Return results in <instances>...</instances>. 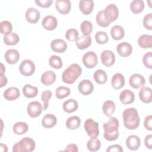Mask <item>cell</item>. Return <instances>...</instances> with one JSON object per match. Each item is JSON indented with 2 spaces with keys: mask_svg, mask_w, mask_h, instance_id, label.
Segmentation results:
<instances>
[{
  "mask_svg": "<svg viewBox=\"0 0 152 152\" xmlns=\"http://www.w3.org/2000/svg\"><path fill=\"white\" fill-rule=\"evenodd\" d=\"M124 125L128 129H137L140 125V119L137 110L134 107H129L124 110L122 113Z\"/></svg>",
  "mask_w": 152,
  "mask_h": 152,
  "instance_id": "1",
  "label": "cell"
},
{
  "mask_svg": "<svg viewBox=\"0 0 152 152\" xmlns=\"http://www.w3.org/2000/svg\"><path fill=\"white\" fill-rule=\"evenodd\" d=\"M119 121L115 117H110L108 121L103 125V137L109 141H115L119 137Z\"/></svg>",
  "mask_w": 152,
  "mask_h": 152,
  "instance_id": "2",
  "label": "cell"
},
{
  "mask_svg": "<svg viewBox=\"0 0 152 152\" xmlns=\"http://www.w3.org/2000/svg\"><path fill=\"white\" fill-rule=\"evenodd\" d=\"M82 74V68L78 64H72L62 72V80L68 84H74Z\"/></svg>",
  "mask_w": 152,
  "mask_h": 152,
  "instance_id": "3",
  "label": "cell"
},
{
  "mask_svg": "<svg viewBox=\"0 0 152 152\" xmlns=\"http://www.w3.org/2000/svg\"><path fill=\"white\" fill-rule=\"evenodd\" d=\"M36 148L35 141L30 137H26L16 142L12 147L13 152H31Z\"/></svg>",
  "mask_w": 152,
  "mask_h": 152,
  "instance_id": "4",
  "label": "cell"
},
{
  "mask_svg": "<svg viewBox=\"0 0 152 152\" xmlns=\"http://www.w3.org/2000/svg\"><path fill=\"white\" fill-rule=\"evenodd\" d=\"M84 128L87 135L91 138L97 137L99 134V123L91 118L86 120L84 124Z\"/></svg>",
  "mask_w": 152,
  "mask_h": 152,
  "instance_id": "5",
  "label": "cell"
},
{
  "mask_svg": "<svg viewBox=\"0 0 152 152\" xmlns=\"http://www.w3.org/2000/svg\"><path fill=\"white\" fill-rule=\"evenodd\" d=\"M103 14L106 20L111 23L118 18L119 15V10L115 4H109L103 10Z\"/></svg>",
  "mask_w": 152,
  "mask_h": 152,
  "instance_id": "6",
  "label": "cell"
},
{
  "mask_svg": "<svg viewBox=\"0 0 152 152\" xmlns=\"http://www.w3.org/2000/svg\"><path fill=\"white\" fill-rule=\"evenodd\" d=\"M34 63L30 59H25L21 62L19 66L20 73L26 77L31 76L35 71Z\"/></svg>",
  "mask_w": 152,
  "mask_h": 152,
  "instance_id": "7",
  "label": "cell"
},
{
  "mask_svg": "<svg viewBox=\"0 0 152 152\" xmlns=\"http://www.w3.org/2000/svg\"><path fill=\"white\" fill-rule=\"evenodd\" d=\"M82 61L86 68H93L98 63V57L95 52L88 51L83 55Z\"/></svg>",
  "mask_w": 152,
  "mask_h": 152,
  "instance_id": "8",
  "label": "cell"
},
{
  "mask_svg": "<svg viewBox=\"0 0 152 152\" xmlns=\"http://www.w3.org/2000/svg\"><path fill=\"white\" fill-rule=\"evenodd\" d=\"M43 110L41 103L37 101H33L29 103L27 107L28 115L31 118H36L40 115Z\"/></svg>",
  "mask_w": 152,
  "mask_h": 152,
  "instance_id": "9",
  "label": "cell"
},
{
  "mask_svg": "<svg viewBox=\"0 0 152 152\" xmlns=\"http://www.w3.org/2000/svg\"><path fill=\"white\" fill-rule=\"evenodd\" d=\"M129 84L131 87L138 89L144 87L145 84V80L142 75L135 73L129 77Z\"/></svg>",
  "mask_w": 152,
  "mask_h": 152,
  "instance_id": "10",
  "label": "cell"
},
{
  "mask_svg": "<svg viewBox=\"0 0 152 152\" xmlns=\"http://www.w3.org/2000/svg\"><path fill=\"white\" fill-rule=\"evenodd\" d=\"M78 90L83 95L88 96L93 91L94 86L90 80L84 79L79 83L78 85Z\"/></svg>",
  "mask_w": 152,
  "mask_h": 152,
  "instance_id": "11",
  "label": "cell"
},
{
  "mask_svg": "<svg viewBox=\"0 0 152 152\" xmlns=\"http://www.w3.org/2000/svg\"><path fill=\"white\" fill-rule=\"evenodd\" d=\"M100 59L103 65L109 67L115 64V55L112 50H104L101 53Z\"/></svg>",
  "mask_w": 152,
  "mask_h": 152,
  "instance_id": "12",
  "label": "cell"
},
{
  "mask_svg": "<svg viewBox=\"0 0 152 152\" xmlns=\"http://www.w3.org/2000/svg\"><path fill=\"white\" fill-rule=\"evenodd\" d=\"M42 25L45 30L52 31L56 28L58 26V20L55 17L48 15L43 18L42 21Z\"/></svg>",
  "mask_w": 152,
  "mask_h": 152,
  "instance_id": "13",
  "label": "cell"
},
{
  "mask_svg": "<svg viewBox=\"0 0 152 152\" xmlns=\"http://www.w3.org/2000/svg\"><path fill=\"white\" fill-rule=\"evenodd\" d=\"M118 53L122 57L126 58L129 56L132 52V47L131 45L126 42H121L116 46Z\"/></svg>",
  "mask_w": 152,
  "mask_h": 152,
  "instance_id": "14",
  "label": "cell"
},
{
  "mask_svg": "<svg viewBox=\"0 0 152 152\" xmlns=\"http://www.w3.org/2000/svg\"><path fill=\"white\" fill-rule=\"evenodd\" d=\"M56 10L61 14H67L70 12L71 4L69 0H56L55 1Z\"/></svg>",
  "mask_w": 152,
  "mask_h": 152,
  "instance_id": "15",
  "label": "cell"
},
{
  "mask_svg": "<svg viewBox=\"0 0 152 152\" xmlns=\"http://www.w3.org/2000/svg\"><path fill=\"white\" fill-rule=\"evenodd\" d=\"M51 49L56 53H64L67 49V44L61 39H56L50 43Z\"/></svg>",
  "mask_w": 152,
  "mask_h": 152,
  "instance_id": "16",
  "label": "cell"
},
{
  "mask_svg": "<svg viewBox=\"0 0 152 152\" xmlns=\"http://www.w3.org/2000/svg\"><path fill=\"white\" fill-rule=\"evenodd\" d=\"M40 17V14L38 10L35 8L30 7L28 8L25 14V18L30 23H36Z\"/></svg>",
  "mask_w": 152,
  "mask_h": 152,
  "instance_id": "17",
  "label": "cell"
},
{
  "mask_svg": "<svg viewBox=\"0 0 152 152\" xmlns=\"http://www.w3.org/2000/svg\"><path fill=\"white\" fill-rule=\"evenodd\" d=\"M4 58L8 64L13 65L16 64L19 60L20 53L16 49H10L5 52Z\"/></svg>",
  "mask_w": 152,
  "mask_h": 152,
  "instance_id": "18",
  "label": "cell"
},
{
  "mask_svg": "<svg viewBox=\"0 0 152 152\" xmlns=\"http://www.w3.org/2000/svg\"><path fill=\"white\" fill-rule=\"evenodd\" d=\"M139 98L141 102L145 103H150L152 101L151 88L147 87H141L139 93Z\"/></svg>",
  "mask_w": 152,
  "mask_h": 152,
  "instance_id": "19",
  "label": "cell"
},
{
  "mask_svg": "<svg viewBox=\"0 0 152 152\" xmlns=\"http://www.w3.org/2000/svg\"><path fill=\"white\" fill-rule=\"evenodd\" d=\"M119 100L124 104H129L134 102V93L130 90H124L121 91L119 95Z\"/></svg>",
  "mask_w": 152,
  "mask_h": 152,
  "instance_id": "20",
  "label": "cell"
},
{
  "mask_svg": "<svg viewBox=\"0 0 152 152\" xmlns=\"http://www.w3.org/2000/svg\"><path fill=\"white\" fill-rule=\"evenodd\" d=\"M56 74L52 70H48L45 72L41 76V83L45 86H50L53 84L56 80Z\"/></svg>",
  "mask_w": 152,
  "mask_h": 152,
  "instance_id": "21",
  "label": "cell"
},
{
  "mask_svg": "<svg viewBox=\"0 0 152 152\" xmlns=\"http://www.w3.org/2000/svg\"><path fill=\"white\" fill-rule=\"evenodd\" d=\"M75 42V45L78 49L84 50L88 48L91 44L92 39L90 36L83 35L78 37Z\"/></svg>",
  "mask_w": 152,
  "mask_h": 152,
  "instance_id": "22",
  "label": "cell"
},
{
  "mask_svg": "<svg viewBox=\"0 0 152 152\" xmlns=\"http://www.w3.org/2000/svg\"><path fill=\"white\" fill-rule=\"evenodd\" d=\"M94 8L93 0H81L79 2V8L84 15H88L92 12Z\"/></svg>",
  "mask_w": 152,
  "mask_h": 152,
  "instance_id": "23",
  "label": "cell"
},
{
  "mask_svg": "<svg viewBox=\"0 0 152 152\" xmlns=\"http://www.w3.org/2000/svg\"><path fill=\"white\" fill-rule=\"evenodd\" d=\"M140 138L135 135H129L126 140V147L130 150H138L140 147Z\"/></svg>",
  "mask_w": 152,
  "mask_h": 152,
  "instance_id": "24",
  "label": "cell"
},
{
  "mask_svg": "<svg viewBox=\"0 0 152 152\" xmlns=\"http://www.w3.org/2000/svg\"><path fill=\"white\" fill-rule=\"evenodd\" d=\"M125 78L121 73L114 74L111 80V86L115 90L122 88L125 85Z\"/></svg>",
  "mask_w": 152,
  "mask_h": 152,
  "instance_id": "25",
  "label": "cell"
},
{
  "mask_svg": "<svg viewBox=\"0 0 152 152\" xmlns=\"http://www.w3.org/2000/svg\"><path fill=\"white\" fill-rule=\"evenodd\" d=\"M4 97L8 101H13L20 97V93L18 88L11 87L6 89L4 92Z\"/></svg>",
  "mask_w": 152,
  "mask_h": 152,
  "instance_id": "26",
  "label": "cell"
},
{
  "mask_svg": "<svg viewBox=\"0 0 152 152\" xmlns=\"http://www.w3.org/2000/svg\"><path fill=\"white\" fill-rule=\"evenodd\" d=\"M57 123L56 117L51 113L45 115L42 119V125L45 128H51L55 126Z\"/></svg>",
  "mask_w": 152,
  "mask_h": 152,
  "instance_id": "27",
  "label": "cell"
},
{
  "mask_svg": "<svg viewBox=\"0 0 152 152\" xmlns=\"http://www.w3.org/2000/svg\"><path fill=\"white\" fill-rule=\"evenodd\" d=\"M62 107L65 112L71 113L78 109V104L76 100L74 99H69L63 103Z\"/></svg>",
  "mask_w": 152,
  "mask_h": 152,
  "instance_id": "28",
  "label": "cell"
},
{
  "mask_svg": "<svg viewBox=\"0 0 152 152\" xmlns=\"http://www.w3.org/2000/svg\"><path fill=\"white\" fill-rule=\"evenodd\" d=\"M138 44L141 48L148 49L152 47V36L142 34L138 39Z\"/></svg>",
  "mask_w": 152,
  "mask_h": 152,
  "instance_id": "29",
  "label": "cell"
},
{
  "mask_svg": "<svg viewBox=\"0 0 152 152\" xmlns=\"http://www.w3.org/2000/svg\"><path fill=\"white\" fill-rule=\"evenodd\" d=\"M110 34L113 39L119 40L125 36V30L124 28L119 25L113 26L110 30Z\"/></svg>",
  "mask_w": 152,
  "mask_h": 152,
  "instance_id": "30",
  "label": "cell"
},
{
  "mask_svg": "<svg viewBox=\"0 0 152 152\" xmlns=\"http://www.w3.org/2000/svg\"><path fill=\"white\" fill-rule=\"evenodd\" d=\"M81 124V119L78 116H72L69 117L65 123V125L68 129L74 130L79 128Z\"/></svg>",
  "mask_w": 152,
  "mask_h": 152,
  "instance_id": "31",
  "label": "cell"
},
{
  "mask_svg": "<svg viewBox=\"0 0 152 152\" xmlns=\"http://www.w3.org/2000/svg\"><path fill=\"white\" fill-rule=\"evenodd\" d=\"M115 103L110 100L105 101L102 106V111L106 116H111L115 111Z\"/></svg>",
  "mask_w": 152,
  "mask_h": 152,
  "instance_id": "32",
  "label": "cell"
},
{
  "mask_svg": "<svg viewBox=\"0 0 152 152\" xmlns=\"http://www.w3.org/2000/svg\"><path fill=\"white\" fill-rule=\"evenodd\" d=\"M28 126L27 124L24 122H17L12 126V131L17 135L24 134L28 131Z\"/></svg>",
  "mask_w": 152,
  "mask_h": 152,
  "instance_id": "33",
  "label": "cell"
},
{
  "mask_svg": "<svg viewBox=\"0 0 152 152\" xmlns=\"http://www.w3.org/2000/svg\"><path fill=\"white\" fill-rule=\"evenodd\" d=\"M93 78L94 81L99 84H104L107 80L106 72L103 69H97L93 74Z\"/></svg>",
  "mask_w": 152,
  "mask_h": 152,
  "instance_id": "34",
  "label": "cell"
},
{
  "mask_svg": "<svg viewBox=\"0 0 152 152\" xmlns=\"http://www.w3.org/2000/svg\"><path fill=\"white\" fill-rule=\"evenodd\" d=\"M23 93L27 98L35 97L38 94V88L35 86L27 84L23 87Z\"/></svg>",
  "mask_w": 152,
  "mask_h": 152,
  "instance_id": "35",
  "label": "cell"
},
{
  "mask_svg": "<svg viewBox=\"0 0 152 152\" xmlns=\"http://www.w3.org/2000/svg\"><path fill=\"white\" fill-rule=\"evenodd\" d=\"M145 7L144 2L142 0H134L130 4V9L132 13L139 14L141 12Z\"/></svg>",
  "mask_w": 152,
  "mask_h": 152,
  "instance_id": "36",
  "label": "cell"
},
{
  "mask_svg": "<svg viewBox=\"0 0 152 152\" xmlns=\"http://www.w3.org/2000/svg\"><path fill=\"white\" fill-rule=\"evenodd\" d=\"M3 40L5 45L8 46H13L17 45L20 41L19 36L15 33H11L5 35L3 37Z\"/></svg>",
  "mask_w": 152,
  "mask_h": 152,
  "instance_id": "37",
  "label": "cell"
},
{
  "mask_svg": "<svg viewBox=\"0 0 152 152\" xmlns=\"http://www.w3.org/2000/svg\"><path fill=\"white\" fill-rule=\"evenodd\" d=\"M100 147L101 142L97 137L91 138L87 141V148L90 151H97Z\"/></svg>",
  "mask_w": 152,
  "mask_h": 152,
  "instance_id": "38",
  "label": "cell"
},
{
  "mask_svg": "<svg viewBox=\"0 0 152 152\" xmlns=\"http://www.w3.org/2000/svg\"><path fill=\"white\" fill-rule=\"evenodd\" d=\"M70 93L71 90L69 88L65 86H60L55 90V96L57 99H63L68 97L70 94Z\"/></svg>",
  "mask_w": 152,
  "mask_h": 152,
  "instance_id": "39",
  "label": "cell"
},
{
  "mask_svg": "<svg viewBox=\"0 0 152 152\" xmlns=\"http://www.w3.org/2000/svg\"><path fill=\"white\" fill-rule=\"evenodd\" d=\"M49 64L52 68H53L56 69H60L63 65V63L61 58L59 56L55 55H52L49 58Z\"/></svg>",
  "mask_w": 152,
  "mask_h": 152,
  "instance_id": "40",
  "label": "cell"
},
{
  "mask_svg": "<svg viewBox=\"0 0 152 152\" xmlns=\"http://www.w3.org/2000/svg\"><path fill=\"white\" fill-rule=\"evenodd\" d=\"M80 29L83 35L89 36L93 31V24L90 21L84 20L80 25Z\"/></svg>",
  "mask_w": 152,
  "mask_h": 152,
  "instance_id": "41",
  "label": "cell"
},
{
  "mask_svg": "<svg viewBox=\"0 0 152 152\" xmlns=\"http://www.w3.org/2000/svg\"><path fill=\"white\" fill-rule=\"evenodd\" d=\"M96 21L97 25L102 27H107L110 24L104 18L103 10H101L97 12L96 16Z\"/></svg>",
  "mask_w": 152,
  "mask_h": 152,
  "instance_id": "42",
  "label": "cell"
},
{
  "mask_svg": "<svg viewBox=\"0 0 152 152\" xmlns=\"http://www.w3.org/2000/svg\"><path fill=\"white\" fill-rule=\"evenodd\" d=\"M12 26L11 23L7 20H4L0 23L1 33L4 35H7L12 33Z\"/></svg>",
  "mask_w": 152,
  "mask_h": 152,
  "instance_id": "43",
  "label": "cell"
},
{
  "mask_svg": "<svg viewBox=\"0 0 152 152\" xmlns=\"http://www.w3.org/2000/svg\"><path fill=\"white\" fill-rule=\"evenodd\" d=\"M96 42L100 45H103L108 42L109 37L107 33L103 31H97L95 34Z\"/></svg>",
  "mask_w": 152,
  "mask_h": 152,
  "instance_id": "44",
  "label": "cell"
},
{
  "mask_svg": "<svg viewBox=\"0 0 152 152\" xmlns=\"http://www.w3.org/2000/svg\"><path fill=\"white\" fill-rule=\"evenodd\" d=\"M52 96V93L50 90H45L41 94V100L43 103V109L46 110L49 106V101Z\"/></svg>",
  "mask_w": 152,
  "mask_h": 152,
  "instance_id": "45",
  "label": "cell"
},
{
  "mask_svg": "<svg viewBox=\"0 0 152 152\" xmlns=\"http://www.w3.org/2000/svg\"><path fill=\"white\" fill-rule=\"evenodd\" d=\"M78 31L75 29V28H69L68 29L66 33H65V38L70 41V42H74L77 40V39L78 37Z\"/></svg>",
  "mask_w": 152,
  "mask_h": 152,
  "instance_id": "46",
  "label": "cell"
},
{
  "mask_svg": "<svg viewBox=\"0 0 152 152\" xmlns=\"http://www.w3.org/2000/svg\"><path fill=\"white\" fill-rule=\"evenodd\" d=\"M142 62L144 66L148 69L152 68V53L148 52L145 53L142 57Z\"/></svg>",
  "mask_w": 152,
  "mask_h": 152,
  "instance_id": "47",
  "label": "cell"
},
{
  "mask_svg": "<svg viewBox=\"0 0 152 152\" xmlns=\"http://www.w3.org/2000/svg\"><path fill=\"white\" fill-rule=\"evenodd\" d=\"M143 26L148 30H152V14L148 13L146 14L143 18Z\"/></svg>",
  "mask_w": 152,
  "mask_h": 152,
  "instance_id": "48",
  "label": "cell"
},
{
  "mask_svg": "<svg viewBox=\"0 0 152 152\" xmlns=\"http://www.w3.org/2000/svg\"><path fill=\"white\" fill-rule=\"evenodd\" d=\"M34 2L37 6L41 8H46L51 6L53 3V0H36Z\"/></svg>",
  "mask_w": 152,
  "mask_h": 152,
  "instance_id": "49",
  "label": "cell"
},
{
  "mask_svg": "<svg viewBox=\"0 0 152 152\" xmlns=\"http://www.w3.org/2000/svg\"><path fill=\"white\" fill-rule=\"evenodd\" d=\"M144 126L146 129L150 131L152 130V116L151 115H149L145 118Z\"/></svg>",
  "mask_w": 152,
  "mask_h": 152,
  "instance_id": "50",
  "label": "cell"
},
{
  "mask_svg": "<svg viewBox=\"0 0 152 152\" xmlns=\"http://www.w3.org/2000/svg\"><path fill=\"white\" fill-rule=\"evenodd\" d=\"M107 152H122L123 149L121 145L119 144H113L109 146L106 150Z\"/></svg>",
  "mask_w": 152,
  "mask_h": 152,
  "instance_id": "51",
  "label": "cell"
},
{
  "mask_svg": "<svg viewBox=\"0 0 152 152\" xmlns=\"http://www.w3.org/2000/svg\"><path fill=\"white\" fill-rule=\"evenodd\" d=\"M144 144L145 147L148 149L152 148V135L149 134L145 136L144 138Z\"/></svg>",
  "mask_w": 152,
  "mask_h": 152,
  "instance_id": "52",
  "label": "cell"
},
{
  "mask_svg": "<svg viewBox=\"0 0 152 152\" xmlns=\"http://www.w3.org/2000/svg\"><path fill=\"white\" fill-rule=\"evenodd\" d=\"M65 151H71V152H77L78 151V147L75 144H69L65 147Z\"/></svg>",
  "mask_w": 152,
  "mask_h": 152,
  "instance_id": "53",
  "label": "cell"
},
{
  "mask_svg": "<svg viewBox=\"0 0 152 152\" xmlns=\"http://www.w3.org/2000/svg\"><path fill=\"white\" fill-rule=\"evenodd\" d=\"M7 78L5 76L4 74H0V87H3L7 84Z\"/></svg>",
  "mask_w": 152,
  "mask_h": 152,
  "instance_id": "54",
  "label": "cell"
},
{
  "mask_svg": "<svg viewBox=\"0 0 152 152\" xmlns=\"http://www.w3.org/2000/svg\"><path fill=\"white\" fill-rule=\"evenodd\" d=\"M0 148H1V150L2 151H7L8 149H7V147L6 145L4 144H0Z\"/></svg>",
  "mask_w": 152,
  "mask_h": 152,
  "instance_id": "55",
  "label": "cell"
},
{
  "mask_svg": "<svg viewBox=\"0 0 152 152\" xmlns=\"http://www.w3.org/2000/svg\"><path fill=\"white\" fill-rule=\"evenodd\" d=\"M5 72V68L2 63H1V73L0 74H4Z\"/></svg>",
  "mask_w": 152,
  "mask_h": 152,
  "instance_id": "56",
  "label": "cell"
}]
</instances>
